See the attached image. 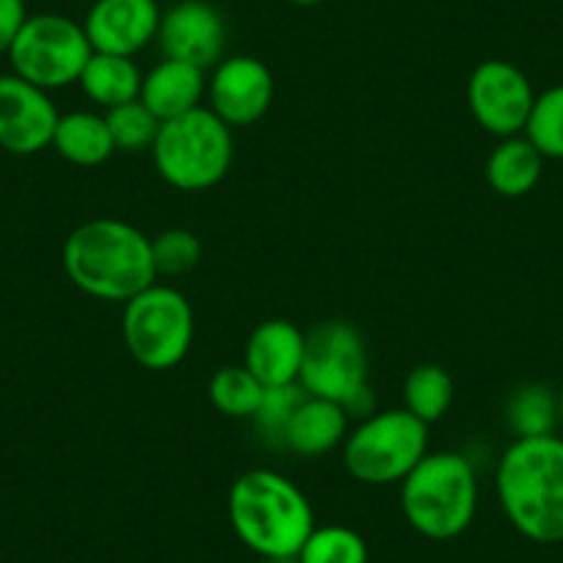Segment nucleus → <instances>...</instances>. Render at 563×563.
<instances>
[{
    "instance_id": "obj_17",
    "label": "nucleus",
    "mask_w": 563,
    "mask_h": 563,
    "mask_svg": "<svg viewBox=\"0 0 563 563\" xmlns=\"http://www.w3.org/2000/svg\"><path fill=\"white\" fill-rule=\"evenodd\" d=\"M345 437H349V411L334 400L307 395L290 417L282 448H288L296 456L316 459L343 445Z\"/></svg>"
},
{
    "instance_id": "obj_5",
    "label": "nucleus",
    "mask_w": 563,
    "mask_h": 563,
    "mask_svg": "<svg viewBox=\"0 0 563 563\" xmlns=\"http://www.w3.org/2000/svg\"><path fill=\"white\" fill-rule=\"evenodd\" d=\"M153 164L161 180L177 191H208L219 186L235 158L232 128L210 108L199 106L186 117L161 124L153 144Z\"/></svg>"
},
{
    "instance_id": "obj_3",
    "label": "nucleus",
    "mask_w": 563,
    "mask_h": 563,
    "mask_svg": "<svg viewBox=\"0 0 563 563\" xmlns=\"http://www.w3.org/2000/svg\"><path fill=\"white\" fill-rule=\"evenodd\" d=\"M227 514L238 539L274 563L296 561L316 530V514L305 492L274 470L238 475L227 497Z\"/></svg>"
},
{
    "instance_id": "obj_27",
    "label": "nucleus",
    "mask_w": 563,
    "mask_h": 563,
    "mask_svg": "<svg viewBox=\"0 0 563 563\" xmlns=\"http://www.w3.org/2000/svg\"><path fill=\"white\" fill-rule=\"evenodd\" d=\"M305 398L307 389L299 382L285 384V387H265L263 404H260L257 415L252 420L268 445L282 448V437H285L290 417H294V411L299 409V404Z\"/></svg>"
},
{
    "instance_id": "obj_16",
    "label": "nucleus",
    "mask_w": 563,
    "mask_h": 563,
    "mask_svg": "<svg viewBox=\"0 0 563 563\" xmlns=\"http://www.w3.org/2000/svg\"><path fill=\"white\" fill-rule=\"evenodd\" d=\"M205 95H208L205 69L194 67L188 62H177V58H164L144 75L139 100L161 122H169V119L186 117L194 108H199Z\"/></svg>"
},
{
    "instance_id": "obj_30",
    "label": "nucleus",
    "mask_w": 563,
    "mask_h": 563,
    "mask_svg": "<svg viewBox=\"0 0 563 563\" xmlns=\"http://www.w3.org/2000/svg\"><path fill=\"white\" fill-rule=\"evenodd\" d=\"M288 3H294V7H318L323 0H288Z\"/></svg>"
},
{
    "instance_id": "obj_11",
    "label": "nucleus",
    "mask_w": 563,
    "mask_h": 563,
    "mask_svg": "<svg viewBox=\"0 0 563 563\" xmlns=\"http://www.w3.org/2000/svg\"><path fill=\"white\" fill-rule=\"evenodd\" d=\"M58 108L51 91L20 75H0V147L12 155H36L53 144Z\"/></svg>"
},
{
    "instance_id": "obj_19",
    "label": "nucleus",
    "mask_w": 563,
    "mask_h": 563,
    "mask_svg": "<svg viewBox=\"0 0 563 563\" xmlns=\"http://www.w3.org/2000/svg\"><path fill=\"white\" fill-rule=\"evenodd\" d=\"M53 150L62 155L67 164L95 169L111 158L113 150L111 130L106 117L95 111H69L58 117L56 133H53Z\"/></svg>"
},
{
    "instance_id": "obj_24",
    "label": "nucleus",
    "mask_w": 563,
    "mask_h": 563,
    "mask_svg": "<svg viewBox=\"0 0 563 563\" xmlns=\"http://www.w3.org/2000/svg\"><path fill=\"white\" fill-rule=\"evenodd\" d=\"M102 117H106L108 130H111L113 150L128 155H139L153 150L161 124H164L141 100L108 108Z\"/></svg>"
},
{
    "instance_id": "obj_25",
    "label": "nucleus",
    "mask_w": 563,
    "mask_h": 563,
    "mask_svg": "<svg viewBox=\"0 0 563 563\" xmlns=\"http://www.w3.org/2000/svg\"><path fill=\"white\" fill-rule=\"evenodd\" d=\"M296 563H367V544L354 528L327 525L312 530Z\"/></svg>"
},
{
    "instance_id": "obj_12",
    "label": "nucleus",
    "mask_w": 563,
    "mask_h": 563,
    "mask_svg": "<svg viewBox=\"0 0 563 563\" xmlns=\"http://www.w3.org/2000/svg\"><path fill=\"white\" fill-rule=\"evenodd\" d=\"M208 100L210 111L232 130L249 128L274 102V75L254 56H227L208 78Z\"/></svg>"
},
{
    "instance_id": "obj_10",
    "label": "nucleus",
    "mask_w": 563,
    "mask_h": 563,
    "mask_svg": "<svg viewBox=\"0 0 563 563\" xmlns=\"http://www.w3.org/2000/svg\"><path fill=\"white\" fill-rule=\"evenodd\" d=\"M536 91L528 75L511 62L489 58L473 69L467 80V106L475 122L497 139L525 133Z\"/></svg>"
},
{
    "instance_id": "obj_18",
    "label": "nucleus",
    "mask_w": 563,
    "mask_h": 563,
    "mask_svg": "<svg viewBox=\"0 0 563 563\" xmlns=\"http://www.w3.org/2000/svg\"><path fill=\"white\" fill-rule=\"evenodd\" d=\"M544 161L525 133L500 139L486 158V183L506 199L528 197L544 175Z\"/></svg>"
},
{
    "instance_id": "obj_2",
    "label": "nucleus",
    "mask_w": 563,
    "mask_h": 563,
    "mask_svg": "<svg viewBox=\"0 0 563 563\" xmlns=\"http://www.w3.org/2000/svg\"><path fill=\"white\" fill-rule=\"evenodd\" d=\"M497 500L519 536L536 544L563 541V440H514L497 462Z\"/></svg>"
},
{
    "instance_id": "obj_8",
    "label": "nucleus",
    "mask_w": 563,
    "mask_h": 563,
    "mask_svg": "<svg viewBox=\"0 0 563 563\" xmlns=\"http://www.w3.org/2000/svg\"><path fill=\"white\" fill-rule=\"evenodd\" d=\"M122 338L128 354L147 371H172L188 356L194 343L191 301L172 285L141 290L124 301Z\"/></svg>"
},
{
    "instance_id": "obj_7",
    "label": "nucleus",
    "mask_w": 563,
    "mask_h": 563,
    "mask_svg": "<svg viewBox=\"0 0 563 563\" xmlns=\"http://www.w3.org/2000/svg\"><path fill=\"white\" fill-rule=\"evenodd\" d=\"M429 453V426L406 409L365 417L343 442V464L351 478L367 486L400 484Z\"/></svg>"
},
{
    "instance_id": "obj_21",
    "label": "nucleus",
    "mask_w": 563,
    "mask_h": 563,
    "mask_svg": "<svg viewBox=\"0 0 563 563\" xmlns=\"http://www.w3.org/2000/svg\"><path fill=\"white\" fill-rule=\"evenodd\" d=\"M453 398H456V384L442 365L426 362V365H417L406 373L404 409L411 411L426 426L442 420L451 411Z\"/></svg>"
},
{
    "instance_id": "obj_26",
    "label": "nucleus",
    "mask_w": 563,
    "mask_h": 563,
    "mask_svg": "<svg viewBox=\"0 0 563 563\" xmlns=\"http://www.w3.org/2000/svg\"><path fill=\"white\" fill-rule=\"evenodd\" d=\"M525 135L547 161H563V84L536 95Z\"/></svg>"
},
{
    "instance_id": "obj_6",
    "label": "nucleus",
    "mask_w": 563,
    "mask_h": 563,
    "mask_svg": "<svg viewBox=\"0 0 563 563\" xmlns=\"http://www.w3.org/2000/svg\"><path fill=\"white\" fill-rule=\"evenodd\" d=\"M367 345L360 329L349 321H323L305 334V360L299 384L307 395L334 400L349 417L373 415V393L367 387Z\"/></svg>"
},
{
    "instance_id": "obj_15",
    "label": "nucleus",
    "mask_w": 563,
    "mask_h": 563,
    "mask_svg": "<svg viewBox=\"0 0 563 563\" xmlns=\"http://www.w3.org/2000/svg\"><path fill=\"white\" fill-rule=\"evenodd\" d=\"M301 360H305V332L285 318L257 323L243 351V365L263 387H285L299 382Z\"/></svg>"
},
{
    "instance_id": "obj_22",
    "label": "nucleus",
    "mask_w": 563,
    "mask_h": 563,
    "mask_svg": "<svg viewBox=\"0 0 563 563\" xmlns=\"http://www.w3.org/2000/svg\"><path fill=\"white\" fill-rule=\"evenodd\" d=\"M506 420L517 440L555 434L558 422H561V417H558V395L547 384H522L508 398Z\"/></svg>"
},
{
    "instance_id": "obj_13",
    "label": "nucleus",
    "mask_w": 563,
    "mask_h": 563,
    "mask_svg": "<svg viewBox=\"0 0 563 563\" xmlns=\"http://www.w3.org/2000/svg\"><path fill=\"white\" fill-rule=\"evenodd\" d=\"M158 45L164 58L188 62L208 73L224 58L227 23L208 0H180L161 14Z\"/></svg>"
},
{
    "instance_id": "obj_29",
    "label": "nucleus",
    "mask_w": 563,
    "mask_h": 563,
    "mask_svg": "<svg viewBox=\"0 0 563 563\" xmlns=\"http://www.w3.org/2000/svg\"><path fill=\"white\" fill-rule=\"evenodd\" d=\"M25 20H29L25 0H0V58L9 56Z\"/></svg>"
},
{
    "instance_id": "obj_20",
    "label": "nucleus",
    "mask_w": 563,
    "mask_h": 563,
    "mask_svg": "<svg viewBox=\"0 0 563 563\" xmlns=\"http://www.w3.org/2000/svg\"><path fill=\"white\" fill-rule=\"evenodd\" d=\"M141 80H144V75H141L139 64L130 56L91 53L78 86L91 102H97V106H102L108 111V108L139 100Z\"/></svg>"
},
{
    "instance_id": "obj_1",
    "label": "nucleus",
    "mask_w": 563,
    "mask_h": 563,
    "mask_svg": "<svg viewBox=\"0 0 563 563\" xmlns=\"http://www.w3.org/2000/svg\"><path fill=\"white\" fill-rule=\"evenodd\" d=\"M64 271L80 294L102 301H130L158 282L153 238L122 219H91L64 241Z\"/></svg>"
},
{
    "instance_id": "obj_28",
    "label": "nucleus",
    "mask_w": 563,
    "mask_h": 563,
    "mask_svg": "<svg viewBox=\"0 0 563 563\" xmlns=\"http://www.w3.org/2000/svg\"><path fill=\"white\" fill-rule=\"evenodd\" d=\"M153 260L158 276H183L202 260V243L191 230L172 227L153 238Z\"/></svg>"
},
{
    "instance_id": "obj_4",
    "label": "nucleus",
    "mask_w": 563,
    "mask_h": 563,
    "mask_svg": "<svg viewBox=\"0 0 563 563\" xmlns=\"http://www.w3.org/2000/svg\"><path fill=\"white\" fill-rule=\"evenodd\" d=\"M400 511L411 530L431 541H451L473 525L478 511V475L456 451L426 453L400 481Z\"/></svg>"
},
{
    "instance_id": "obj_9",
    "label": "nucleus",
    "mask_w": 563,
    "mask_h": 563,
    "mask_svg": "<svg viewBox=\"0 0 563 563\" xmlns=\"http://www.w3.org/2000/svg\"><path fill=\"white\" fill-rule=\"evenodd\" d=\"M91 53L84 23L45 12L34 18L29 14L7 58L14 75L45 91H56L78 84Z\"/></svg>"
},
{
    "instance_id": "obj_31",
    "label": "nucleus",
    "mask_w": 563,
    "mask_h": 563,
    "mask_svg": "<svg viewBox=\"0 0 563 563\" xmlns=\"http://www.w3.org/2000/svg\"><path fill=\"white\" fill-rule=\"evenodd\" d=\"M558 417H561V422H563V393L558 395Z\"/></svg>"
},
{
    "instance_id": "obj_14",
    "label": "nucleus",
    "mask_w": 563,
    "mask_h": 563,
    "mask_svg": "<svg viewBox=\"0 0 563 563\" xmlns=\"http://www.w3.org/2000/svg\"><path fill=\"white\" fill-rule=\"evenodd\" d=\"M158 0H95L84 20V31L95 53L130 56L158 40Z\"/></svg>"
},
{
    "instance_id": "obj_23",
    "label": "nucleus",
    "mask_w": 563,
    "mask_h": 563,
    "mask_svg": "<svg viewBox=\"0 0 563 563\" xmlns=\"http://www.w3.org/2000/svg\"><path fill=\"white\" fill-rule=\"evenodd\" d=\"M210 404L227 417L252 420L263 404L265 387L246 371V365H227L213 373L208 384Z\"/></svg>"
}]
</instances>
